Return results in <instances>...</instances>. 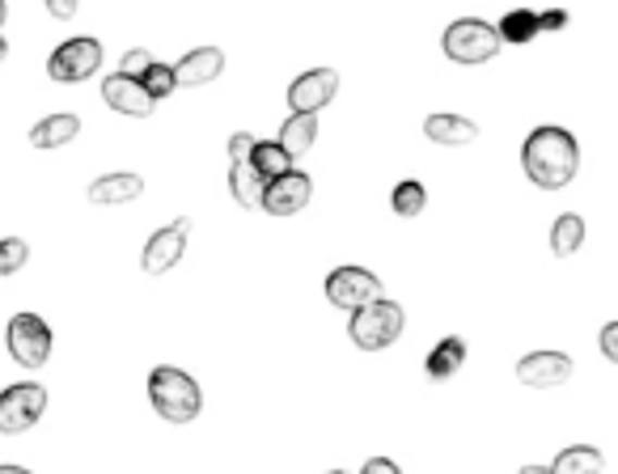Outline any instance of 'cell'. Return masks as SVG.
Listing matches in <instances>:
<instances>
[{
	"label": "cell",
	"instance_id": "1",
	"mask_svg": "<svg viewBox=\"0 0 618 474\" xmlns=\"http://www.w3.org/2000/svg\"><path fill=\"white\" fill-rule=\"evenodd\" d=\"M521 165L530 174V183L542 187V191H559L577 178L580 170V145L572 132L564 127H534L526 136V149H521Z\"/></svg>",
	"mask_w": 618,
	"mask_h": 474
},
{
	"label": "cell",
	"instance_id": "2",
	"mask_svg": "<svg viewBox=\"0 0 618 474\" xmlns=\"http://www.w3.org/2000/svg\"><path fill=\"white\" fill-rule=\"evenodd\" d=\"M149 402H153L157 415L170 420V424H191L195 415L203 411V395H199L195 377L174 369V364H161V369L149 373Z\"/></svg>",
	"mask_w": 618,
	"mask_h": 474
},
{
	"label": "cell",
	"instance_id": "3",
	"mask_svg": "<svg viewBox=\"0 0 618 474\" xmlns=\"http://www.w3.org/2000/svg\"><path fill=\"white\" fill-rule=\"evenodd\" d=\"M403 322H407V317H403V305L378 292V297H369L364 305L351 310L348 335L360 352H382V348H390V344L403 335Z\"/></svg>",
	"mask_w": 618,
	"mask_h": 474
},
{
	"label": "cell",
	"instance_id": "4",
	"mask_svg": "<svg viewBox=\"0 0 618 474\" xmlns=\"http://www.w3.org/2000/svg\"><path fill=\"white\" fill-rule=\"evenodd\" d=\"M441 47H445V55H449L454 64H487V60H496V51L504 47V39L492 22L462 17V22H454V26L445 30Z\"/></svg>",
	"mask_w": 618,
	"mask_h": 474
},
{
	"label": "cell",
	"instance_id": "5",
	"mask_svg": "<svg viewBox=\"0 0 618 474\" xmlns=\"http://www.w3.org/2000/svg\"><path fill=\"white\" fill-rule=\"evenodd\" d=\"M4 344L22 369H42L47 356H51V326L39 314H13L9 330H4Z\"/></svg>",
	"mask_w": 618,
	"mask_h": 474
},
{
	"label": "cell",
	"instance_id": "6",
	"mask_svg": "<svg viewBox=\"0 0 618 474\" xmlns=\"http://www.w3.org/2000/svg\"><path fill=\"white\" fill-rule=\"evenodd\" d=\"M47 411V390L39 382H17L0 395V433L4 436H17V433H30L35 424L42 420Z\"/></svg>",
	"mask_w": 618,
	"mask_h": 474
},
{
	"label": "cell",
	"instance_id": "7",
	"mask_svg": "<svg viewBox=\"0 0 618 474\" xmlns=\"http://www.w3.org/2000/svg\"><path fill=\"white\" fill-rule=\"evenodd\" d=\"M98 68H102V42L98 39H69L64 47H55L51 60H47L51 80H64V85L89 80Z\"/></svg>",
	"mask_w": 618,
	"mask_h": 474
},
{
	"label": "cell",
	"instance_id": "8",
	"mask_svg": "<svg viewBox=\"0 0 618 474\" xmlns=\"http://www.w3.org/2000/svg\"><path fill=\"white\" fill-rule=\"evenodd\" d=\"M187 237H191V221H187V216L174 221V225H165V229H157V234L149 237V246H145V254H140V267H145L149 276H165V272L183 259Z\"/></svg>",
	"mask_w": 618,
	"mask_h": 474
},
{
	"label": "cell",
	"instance_id": "9",
	"mask_svg": "<svg viewBox=\"0 0 618 474\" xmlns=\"http://www.w3.org/2000/svg\"><path fill=\"white\" fill-rule=\"evenodd\" d=\"M313 196V183H309V174L301 170H284V174H275L268 178V187H263V203L259 208H268L271 216H293V212H301Z\"/></svg>",
	"mask_w": 618,
	"mask_h": 474
},
{
	"label": "cell",
	"instance_id": "10",
	"mask_svg": "<svg viewBox=\"0 0 618 474\" xmlns=\"http://www.w3.org/2000/svg\"><path fill=\"white\" fill-rule=\"evenodd\" d=\"M382 292V284L373 272H364V267H335L331 276H326V301L331 305H339V310H356V305H364L369 297H378Z\"/></svg>",
	"mask_w": 618,
	"mask_h": 474
},
{
	"label": "cell",
	"instance_id": "11",
	"mask_svg": "<svg viewBox=\"0 0 618 474\" xmlns=\"http://www.w3.org/2000/svg\"><path fill=\"white\" fill-rule=\"evenodd\" d=\"M102 98H107L111 111L132 115V118H149L157 111V98L145 89V80L127 77V73H115V77L102 80Z\"/></svg>",
	"mask_w": 618,
	"mask_h": 474
},
{
	"label": "cell",
	"instance_id": "12",
	"mask_svg": "<svg viewBox=\"0 0 618 474\" xmlns=\"http://www.w3.org/2000/svg\"><path fill=\"white\" fill-rule=\"evenodd\" d=\"M335 93H339V73L335 68H309L288 85V107L318 115L326 102H335Z\"/></svg>",
	"mask_w": 618,
	"mask_h": 474
},
{
	"label": "cell",
	"instance_id": "13",
	"mask_svg": "<svg viewBox=\"0 0 618 474\" xmlns=\"http://www.w3.org/2000/svg\"><path fill=\"white\" fill-rule=\"evenodd\" d=\"M517 377L521 386H534V390H551V386H564L572 377V356L564 352H530L517 360Z\"/></svg>",
	"mask_w": 618,
	"mask_h": 474
},
{
	"label": "cell",
	"instance_id": "14",
	"mask_svg": "<svg viewBox=\"0 0 618 474\" xmlns=\"http://www.w3.org/2000/svg\"><path fill=\"white\" fill-rule=\"evenodd\" d=\"M140 196H145L140 174H102L89 183V203H98V208H119V203H132Z\"/></svg>",
	"mask_w": 618,
	"mask_h": 474
},
{
	"label": "cell",
	"instance_id": "15",
	"mask_svg": "<svg viewBox=\"0 0 618 474\" xmlns=\"http://www.w3.org/2000/svg\"><path fill=\"white\" fill-rule=\"evenodd\" d=\"M221 73H225V51L221 47H199V51L183 55L174 64L178 85H208V80H217Z\"/></svg>",
	"mask_w": 618,
	"mask_h": 474
},
{
	"label": "cell",
	"instance_id": "16",
	"mask_svg": "<svg viewBox=\"0 0 618 474\" xmlns=\"http://www.w3.org/2000/svg\"><path fill=\"white\" fill-rule=\"evenodd\" d=\"M263 187L268 178L259 174V165L250 158H230V191L242 208H259L263 203Z\"/></svg>",
	"mask_w": 618,
	"mask_h": 474
},
{
	"label": "cell",
	"instance_id": "17",
	"mask_svg": "<svg viewBox=\"0 0 618 474\" xmlns=\"http://www.w3.org/2000/svg\"><path fill=\"white\" fill-rule=\"evenodd\" d=\"M424 136L432 145H445V149H462V145H474L479 127L462 115H428Z\"/></svg>",
	"mask_w": 618,
	"mask_h": 474
},
{
	"label": "cell",
	"instance_id": "18",
	"mask_svg": "<svg viewBox=\"0 0 618 474\" xmlns=\"http://www.w3.org/2000/svg\"><path fill=\"white\" fill-rule=\"evenodd\" d=\"M313 140H318V115L313 111H293V115L284 118V127H280V145L288 149V158H306L309 149H313Z\"/></svg>",
	"mask_w": 618,
	"mask_h": 474
},
{
	"label": "cell",
	"instance_id": "19",
	"mask_svg": "<svg viewBox=\"0 0 618 474\" xmlns=\"http://www.w3.org/2000/svg\"><path fill=\"white\" fill-rule=\"evenodd\" d=\"M81 136V118L77 115H47L30 127V145L35 149H64L69 140Z\"/></svg>",
	"mask_w": 618,
	"mask_h": 474
},
{
	"label": "cell",
	"instance_id": "20",
	"mask_svg": "<svg viewBox=\"0 0 618 474\" xmlns=\"http://www.w3.org/2000/svg\"><path fill=\"white\" fill-rule=\"evenodd\" d=\"M466 364V339H458V335H449V339H441L432 352H428V377L432 382H449L458 369Z\"/></svg>",
	"mask_w": 618,
	"mask_h": 474
},
{
	"label": "cell",
	"instance_id": "21",
	"mask_svg": "<svg viewBox=\"0 0 618 474\" xmlns=\"http://www.w3.org/2000/svg\"><path fill=\"white\" fill-rule=\"evenodd\" d=\"M597 471H606V458L597 449H589V445H572V449H564L551 462V474H597Z\"/></svg>",
	"mask_w": 618,
	"mask_h": 474
},
{
	"label": "cell",
	"instance_id": "22",
	"mask_svg": "<svg viewBox=\"0 0 618 474\" xmlns=\"http://www.w3.org/2000/svg\"><path fill=\"white\" fill-rule=\"evenodd\" d=\"M580 246H584V221H580L577 212H564V216L551 225V250H555L559 259H568V254H577Z\"/></svg>",
	"mask_w": 618,
	"mask_h": 474
},
{
	"label": "cell",
	"instance_id": "23",
	"mask_svg": "<svg viewBox=\"0 0 618 474\" xmlns=\"http://www.w3.org/2000/svg\"><path fill=\"white\" fill-rule=\"evenodd\" d=\"M496 30H500L504 42H530V39H539L542 35L539 13H530V9H512V13H504Z\"/></svg>",
	"mask_w": 618,
	"mask_h": 474
},
{
	"label": "cell",
	"instance_id": "24",
	"mask_svg": "<svg viewBox=\"0 0 618 474\" xmlns=\"http://www.w3.org/2000/svg\"><path fill=\"white\" fill-rule=\"evenodd\" d=\"M250 161L259 165V174H263V178H275V174H284V170H293V158H288V149H284L280 140H268V145H259V140H255Z\"/></svg>",
	"mask_w": 618,
	"mask_h": 474
},
{
	"label": "cell",
	"instance_id": "25",
	"mask_svg": "<svg viewBox=\"0 0 618 474\" xmlns=\"http://www.w3.org/2000/svg\"><path fill=\"white\" fill-rule=\"evenodd\" d=\"M390 203H394V212H398V216H420V212L428 208L424 183H416V178L398 183V187H394V196H390Z\"/></svg>",
	"mask_w": 618,
	"mask_h": 474
},
{
	"label": "cell",
	"instance_id": "26",
	"mask_svg": "<svg viewBox=\"0 0 618 474\" xmlns=\"http://www.w3.org/2000/svg\"><path fill=\"white\" fill-rule=\"evenodd\" d=\"M140 80H145V89H149V93H153L157 102H161V98H170V93H174V89H178V77H174V64H149V68H145V73H140Z\"/></svg>",
	"mask_w": 618,
	"mask_h": 474
},
{
	"label": "cell",
	"instance_id": "27",
	"mask_svg": "<svg viewBox=\"0 0 618 474\" xmlns=\"http://www.w3.org/2000/svg\"><path fill=\"white\" fill-rule=\"evenodd\" d=\"M26 259H30V246H26L22 237H0V276L22 272Z\"/></svg>",
	"mask_w": 618,
	"mask_h": 474
},
{
	"label": "cell",
	"instance_id": "28",
	"mask_svg": "<svg viewBox=\"0 0 618 474\" xmlns=\"http://www.w3.org/2000/svg\"><path fill=\"white\" fill-rule=\"evenodd\" d=\"M149 64H153V55H149L145 47H132V51L123 55V73H127V77H140Z\"/></svg>",
	"mask_w": 618,
	"mask_h": 474
},
{
	"label": "cell",
	"instance_id": "29",
	"mask_svg": "<svg viewBox=\"0 0 618 474\" xmlns=\"http://www.w3.org/2000/svg\"><path fill=\"white\" fill-rule=\"evenodd\" d=\"M568 26V13L564 9H546V13H539V30L546 35V30H564Z\"/></svg>",
	"mask_w": 618,
	"mask_h": 474
},
{
	"label": "cell",
	"instance_id": "30",
	"mask_svg": "<svg viewBox=\"0 0 618 474\" xmlns=\"http://www.w3.org/2000/svg\"><path fill=\"white\" fill-rule=\"evenodd\" d=\"M602 352H606V360H615L618 364V322L602 326Z\"/></svg>",
	"mask_w": 618,
	"mask_h": 474
},
{
	"label": "cell",
	"instance_id": "31",
	"mask_svg": "<svg viewBox=\"0 0 618 474\" xmlns=\"http://www.w3.org/2000/svg\"><path fill=\"white\" fill-rule=\"evenodd\" d=\"M250 149H255L250 132H233V136H230V158H250Z\"/></svg>",
	"mask_w": 618,
	"mask_h": 474
},
{
	"label": "cell",
	"instance_id": "32",
	"mask_svg": "<svg viewBox=\"0 0 618 474\" xmlns=\"http://www.w3.org/2000/svg\"><path fill=\"white\" fill-rule=\"evenodd\" d=\"M47 13L60 17V22H69V17H77V0H47Z\"/></svg>",
	"mask_w": 618,
	"mask_h": 474
},
{
	"label": "cell",
	"instance_id": "33",
	"mask_svg": "<svg viewBox=\"0 0 618 474\" xmlns=\"http://www.w3.org/2000/svg\"><path fill=\"white\" fill-rule=\"evenodd\" d=\"M364 474H398V466H394L390 458H369V462H364Z\"/></svg>",
	"mask_w": 618,
	"mask_h": 474
},
{
	"label": "cell",
	"instance_id": "34",
	"mask_svg": "<svg viewBox=\"0 0 618 474\" xmlns=\"http://www.w3.org/2000/svg\"><path fill=\"white\" fill-rule=\"evenodd\" d=\"M0 474H30V471H22V466H0Z\"/></svg>",
	"mask_w": 618,
	"mask_h": 474
},
{
	"label": "cell",
	"instance_id": "35",
	"mask_svg": "<svg viewBox=\"0 0 618 474\" xmlns=\"http://www.w3.org/2000/svg\"><path fill=\"white\" fill-rule=\"evenodd\" d=\"M4 17H9V4H4V0H0V26H4Z\"/></svg>",
	"mask_w": 618,
	"mask_h": 474
},
{
	"label": "cell",
	"instance_id": "36",
	"mask_svg": "<svg viewBox=\"0 0 618 474\" xmlns=\"http://www.w3.org/2000/svg\"><path fill=\"white\" fill-rule=\"evenodd\" d=\"M4 55H9V42H4V35H0V60H4Z\"/></svg>",
	"mask_w": 618,
	"mask_h": 474
}]
</instances>
